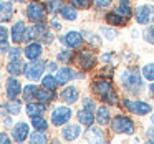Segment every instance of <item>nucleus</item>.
<instances>
[{
  "label": "nucleus",
  "mask_w": 154,
  "mask_h": 144,
  "mask_svg": "<svg viewBox=\"0 0 154 144\" xmlns=\"http://www.w3.org/2000/svg\"><path fill=\"white\" fill-rule=\"evenodd\" d=\"M119 84L126 93L133 94V96H139L144 91V76L137 66L124 68L119 73Z\"/></svg>",
  "instance_id": "obj_1"
},
{
  "label": "nucleus",
  "mask_w": 154,
  "mask_h": 144,
  "mask_svg": "<svg viewBox=\"0 0 154 144\" xmlns=\"http://www.w3.org/2000/svg\"><path fill=\"white\" fill-rule=\"evenodd\" d=\"M109 129L114 134H129L131 136L136 133V124L131 118L124 116V114H116L109 121Z\"/></svg>",
  "instance_id": "obj_2"
},
{
  "label": "nucleus",
  "mask_w": 154,
  "mask_h": 144,
  "mask_svg": "<svg viewBox=\"0 0 154 144\" xmlns=\"http://www.w3.org/2000/svg\"><path fill=\"white\" fill-rule=\"evenodd\" d=\"M124 109H128L129 113L136 114V116H146V114L152 113V104H149L147 101H141V100H129V98H124L123 101Z\"/></svg>",
  "instance_id": "obj_3"
},
{
  "label": "nucleus",
  "mask_w": 154,
  "mask_h": 144,
  "mask_svg": "<svg viewBox=\"0 0 154 144\" xmlns=\"http://www.w3.org/2000/svg\"><path fill=\"white\" fill-rule=\"evenodd\" d=\"M134 20L137 25H149L154 22V5L152 4H139L133 12Z\"/></svg>",
  "instance_id": "obj_4"
},
{
  "label": "nucleus",
  "mask_w": 154,
  "mask_h": 144,
  "mask_svg": "<svg viewBox=\"0 0 154 144\" xmlns=\"http://www.w3.org/2000/svg\"><path fill=\"white\" fill-rule=\"evenodd\" d=\"M25 15L32 23H38V22H43L47 17V7L43 4H40L38 0H33L27 5L25 8Z\"/></svg>",
  "instance_id": "obj_5"
},
{
  "label": "nucleus",
  "mask_w": 154,
  "mask_h": 144,
  "mask_svg": "<svg viewBox=\"0 0 154 144\" xmlns=\"http://www.w3.org/2000/svg\"><path fill=\"white\" fill-rule=\"evenodd\" d=\"M71 116H73V111H71L70 106H65V104H60V106H55L53 111H51V124L57 127L65 126L66 123H70Z\"/></svg>",
  "instance_id": "obj_6"
},
{
  "label": "nucleus",
  "mask_w": 154,
  "mask_h": 144,
  "mask_svg": "<svg viewBox=\"0 0 154 144\" xmlns=\"http://www.w3.org/2000/svg\"><path fill=\"white\" fill-rule=\"evenodd\" d=\"M45 66H47V63L42 61V60H33V61H30V63H27L25 65V70H23L25 78H27L28 81L42 80L43 71H45Z\"/></svg>",
  "instance_id": "obj_7"
},
{
  "label": "nucleus",
  "mask_w": 154,
  "mask_h": 144,
  "mask_svg": "<svg viewBox=\"0 0 154 144\" xmlns=\"http://www.w3.org/2000/svg\"><path fill=\"white\" fill-rule=\"evenodd\" d=\"M76 63H78V66H80L81 70L90 71V70H93V68L96 66L98 57L94 55V51H91V50H80L78 55H76Z\"/></svg>",
  "instance_id": "obj_8"
},
{
  "label": "nucleus",
  "mask_w": 154,
  "mask_h": 144,
  "mask_svg": "<svg viewBox=\"0 0 154 144\" xmlns=\"http://www.w3.org/2000/svg\"><path fill=\"white\" fill-rule=\"evenodd\" d=\"M58 40H60V43L65 45L66 48L76 50V48H80L81 45H83L85 38H83V33H80V32H75V30H70L68 33L61 35Z\"/></svg>",
  "instance_id": "obj_9"
},
{
  "label": "nucleus",
  "mask_w": 154,
  "mask_h": 144,
  "mask_svg": "<svg viewBox=\"0 0 154 144\" xmlns=\"http://www.w3.org/2000/svg\"><path fill=\"white\" fill-rule=\"evenodd\" d=\"M57 80H58V84H66L70 83L71 80H83V73L73 70L70 66H63V68H58L57 70Z\"/></svg>",
  "instance_id": "obj_10"
},
{
  "label": "nucleus",
  "mask_w": 154,
  "mask_h": 144,
  "mask_svg": "<svg viewBox=\"0 0 154 144\" xmlns=\"http://www.w3.org/2000/svg\"><path fill=\"white\" fill-rule=\"evenodd\" d=\"M91 91L103 100L106 94H109L111 91H114V86H113V83H111V80H106V78L101 76V78H98V80H94L93 83H91Z\"/></svg>",
  "instance_id": "obj_11"
},
{
  "label": "nucleus",
  "mask_w": 154,
  "mask_h": 144,
  "mask_svg": "<svg viewBox=\"0 0 154 144\" xmlns=\"http://www.w3.org/2000/svg\"><path fill=\"white\" fill-rule=\"evenodd\" d=\"M48 32L47 23L43 22H38V23H33L32 27H27V32H25V38L23 41L30 43V41H35V38H42L45 33Z\"/></svg>",
  "instance_id": "obj_12"
},
{
  "label": "nucleus",
  "mask_w": 154,
  "mask_h": 144,
  "mask_svg": "<svg viewBox=\"0 0 154 144\" xmlns=\"http://www.w3.org/2000/svg\"><path fill=\"white\" fill-rule=\"evenodd\" d=\"M22 90H23L22 83L10 75V78H7V81H5V94H7V98L8 100H17L22 94Z\"/></svg>",
  "instance_id": "obj_13"
},
{
  "label": "nucleus",
  "mask_w": 154,
  "mask_h": 144,
  "mask_svg": "<svg viewBox=\"0 0 154 144\" xmlns=\"http://www.w3.org/2000/svg\"><path fill=\"white\" fill-rule=\"evenodd\" d=\"M28 136H30V127L23 121L17 123L12 127V139L17 141V142H23L25 139H28Z\"/></svg>",
  "instance_id": "obj_14"
},
{
  "label": "nucleus",
  "mask_w": 154,
  "mask_h": 144,
  "mask_svg": "<svg viewBox=\"0 0 154 144\" xmlns=\"http://www.w3.org/2000/svg\"><path fill=\"white\" fill-rule=\"evenodd\" d=\"M81 136V126L80 123H66L61 129V137L65 141H75Z\"/></svg>",
  "instance_id": "obj_15"
},
{
  "label": "nucleus",
  "mask_w": 154,
  "mask_h": 144,
  "mask_svg": "<svg viewBox=\"0 0 154 144\" xmlns=\"http://www.w3.org/2000/svg\"><path fill=\"white\" fill-rule=\"evenodd\" d=\"M42 53H43V45L38 43V41H30V43H27V47H25V50H23L25 58L30 60V61L40 60Z\"/></svg>",
  "instance_id": "obj_16"
},
{
  "label": "nucleus",
  "mask_w": 154,
  "mask_h": 144,
  "mask_svg": "<svg viewBox=\"0 0 154 144\" xmlns=\"http://www.w3.org/2000/svg\"><path fill=\"white\" fill-rule=\"evenodd\" d=\"M86 139L90 141V142H104L106 141V136H104V131H103V126H94V124H91V126H88L86 129Z\"/></svg>",
  "instance_id": "obj_17"
},
{
  "label": "nucleus",
  "mask_w": 154,
  "mask_h": 144,
  "mask_svg": "<svg viewBox=\"0 0 154 144\" xmlns=\"http://www.w3.org/2000/svg\"><path fill=\"white\" fill-rule=\"evenodd\" d=\"M25 32H27V25H25V22H22V20L15 22V23L12 25V30H10L12 41H14L15 45L22 43L23 38H25Z\"/></svg>",
  "instance_id": "obj_18"
},
{
  "label": "nucleus",
  "mask_w": 154,
  "mask_h": 144,
  "mask_svg": "<svg viewBox=\"0 0 154 144\" xmlns=\"http://www.w3.org/2000/svg\"><path fill=\"white\" fill-rule=\"evenodd\" d=\"M60 98H61V101H65L66 104H75L78 101V98H80V90H78L76 86H73V84H68V86H65L63 90H61Z\"/></svg>",
  "instance_id": "obj_19"
},
{
  "label": "nucleus",
  "mask_w": 154,
  "mask_h": 144,
  "mask_svg": "<svg viewBox=\"0 0 154 144\" xmlns=\"http://www.w3.org/2000/svg\"><path fill=\"white\" fill-rule=\"evenodd\" d=\"M15 15V8L12 5L10 0H2L0 2V22L5 23V22H10Z\"/></svg>",
  "instance_id": "obj_20"
},
{
  "label": "nucleus",
  "mask_w": 154,
  "mask_h": 144,
  "mask_svg": "<svg viewBox=\"0 0 154 144\" xmlns=\"http://www.w3.org/2000/svg\"><path fill=\"white\" fill-rule=\"evenodd\" d=\"M104 20H106L108 25H111V27H124V25L128 23V18L123 17V15H119L118 12H108L106 15H104Z\"/></svg>",
  "instance_id": "obj_21"
},
{
  "label": "nucleus",
  "mask_w": 154,
  "mask_h": 144,
  "mask_svg": "<svg viewBox=\"0 0 154 144\" xmlns=\"http://www.w3.org/2000/svg\"><path fill=\"white\" fill-rule=\"evenodd\" d=\"M96 123L100 124V126H106V124H109V121H111V113H109V109H108V106H104V104H101V106H98L96 108Z\"/></svg>",
  "instance_id": "obj_22"
},
{
  "label": "nucleus",
  "mask_w": 154,
  "mask_h": 144,
  "mask_svg": "<svg viewBox=\"0 0 154 144\" xmlns=\"http://www.w3.org/2000/svg\"><path fill=\"white\" fill-rule=\"evenodd\" d=\"M76 119H78V123L80 124H83V126H91V124H94V121H96V116L93 114V111H90V109H80L76 113Z\"/></svg>",
  "instance_id": "obj_23"
},
{
  "label": "nucleus",
  "mask_w": 154,
  "mask_h": 144,
  "mask_svg": "<svg viewBox=\"0 0 154 144\" xmlns=\"http://www.w3.org/2000/svg\"><path fill=\"white\" fill-rule=\"evenodd\" d=\"M45 109H47V106H45L43 103H40V101H28L27 106H25V111H27L28 116H40V114H45Z\"/></svg>",
  "instance_id": "obj_24"
},
{
  "label": "nucleus",
  "mask_w": 154,
  "mask_h": 144,
  "mask_svg": "<svg viewBox=\"0 0 154 144\" xmlns=\"http://www.w3.org/2000/svg\"><path fill=\"white\" fill-rule=\"evenodd\" d=\"M35 100L40 101V103H43V104L51 103V101L55 100V90H50V88H45V86L43 88H38Z\"/></svg>",
  "instance_id": "obj_25"
},
{
  "label": "nucleus",
  "mask_w": 154,
  "mask_h": 144,
  "mask_svg": "<svg viewBox=\"0 0 154 144\" xmlns=\"http://www.w3.org/2000/svg\"><path fill=\"white\" fill-rule=\"evenodd\" d=\"M23 70H25V63L22 60H8V63H7L8 75H12V76H20L23 73Z\"/></svg>",
  "instance_id": "obj_26"
},
{
  "label": "nucleus",
  "mask_w": 154,
  "mask_h": 144,
  "mask_svg": "<svg viewBox=\"0 0 154 144\" xmlns=\"http://www.w3.org/2000/svg\"><path fill=\"white\" fill-rule=\"evenodd\" d=\"M114 12H118L119 15H123V17L129 18L133 17V7H131V0H119L118 2V5L114 7Z\"/></svg>",
  "instance_id": "obj_27"
},
{
  "label": "nucleus",
  "mask_w": 154,
  "mask_h": 144,
  "mask_svg": "<svg viewBox=\"0 0 154 144\" xmlns=\"http://www.w3.org/2000/svg\"><path fill=\"white\" fill-rule=\"evenodd\" d=\"M58 14H60V17L63 18V20H68V22H73V20L78 18V12H76V8H75L71 4L70 5H63Z\"/></svg>",
  "instance_id": "obj_28"
},
{
  "label": "nucleus",
  "mask_w": 154,
  "mask_h": 144,
  "mask_svg": "<svg viewBox=\"0 0 154 144\" xmlns=\"http://www.w3.org/2000/svg\"><path fill=\"white\" fill-rule=\"evenodd\" d=\"M57 60L63 65H70L75 60V51H71V48H63L57 53Z\"/></svg>",
  "instance_id": "obj_29"
},
{
  "label": "nucleus",
  "mask_w": 154,
  "mask_h": 144,
  "mask_svg": "<svg viewBox=\"0 0 154 144\" xmlns=\"http://www.w3.org/2000/svg\"><path fill=\"white\" fill-rule=\"evenodd\" d=\"M37 91H38V86L37 84H33V81H32L30 84H27V86H23V90H22V98H23L25 101H33L35 96H37Z\"/></svg>",
  "instance_id": "obj_30"
},
{
  "label": "nucleus",
  "mask_w": 154,
  "mask_h": 144,
  "mask_svg": "<svg viewBox=\"0 0 154 144\" xmlns=\"http://www.w3.org/2000/svg\"><path fill=\"white\" fill-rule=\"evenodd\" d=\"M83 38H85V41H88V45H91L93 48H100L101 43H103L100 35L91 33V32H86V30L83 32Z\"/></svg>",
  "instance_id": "obj_31"
},
{
  "label": "nucleus",
  "mask_w": 154,
  "mask_h": 144,
  "mask_svg": "<svg viewBox=\"0 0 154 144\" xmlns=\"http://www.w3.org/2000/svg\"><path fill=\"white\" fill-rule=\"evenodd\" d=\"M32 126H33L35 131H47L48 129V121L43 118V114L40 116H32Z\"/></svg>",
  "instance_id": "obj_32"
},
{
  "label": "nucleus",
  "mask_w": 154,
  "mask_h": 144,
  "mask_svg": "<svg viewBox=\"0 0 154 144\" xmlns=\"http://www.w3.org/2000/svg\"><path fill=\"white\" fill-rule=\"evenodd\" d=\"M5 111L8 114H20L22 113V101L18 100H8L5 103Z\"/></svg>",
  "instance_id": "obj_33"
},
{
  "label": "nucleus",
  "mask_w": 154,
  "mask_h": 144,
  "mask_svg": "<svg viewBox=\"0 0 154 144\" xmlns=\"http://www.w3.org/2000/svg\"><path fill=\"white\" fill-rule=\"evenodd\" d=\"M28 139H30L32 144H45L48 141V136L45 131H33V133L28 136Z\"/></svg>",
  "instance_id": "obj_34"
},
{
  "label": "nucleus",
  "mask_w": 154,
  "mask_h": 144,
  "mask_svg": "<svg viewBox=\"0 0 154 144\" xmlns=\"http://www.w3.org/2000/svg\"><path fill=\"white\" fill-rule=\"evenodd\" d=\"M42 86L45 88H50V90H57L58 88V80L57 76H53V75H45V76H42Z\"/></svg>",
  "instance_id": "obj_35"
},
{
  "label": "nucleus",
  "mask_w": 154,
  "mask_h": 144,
  "mask_svg": "<svg viewBox=\"0 0 154 144\" xmlns=\"http://www.w3.org/2000/svg\"><path fill=\"white\" fill-rule=\"evenodd\" d=\"M141 73H143L144 80L146 81H154V61H151V63H146L143 68H141Z\"/></svg>",
  "instance_id": "obj_36"
},
{
  "label": "nucleus",
  "mask_w": 154,
  "mask_h": 144,
  "mask_svg": "<svg viewBox=\"0 0 154 144\" xmlns=\"http://www.w3.org/2000/svg\"><path fill=\"white\" fill-rule=\"evenodd\" d=\"M100 33L109 41H113L118 38V32L114 30V27H111V25H108V27H100Z\"/></svg>",
  "instance_id": "obj_37"
},
{
  "label": "nucleus",
  "mask_w": 154,
  "mask_h": 144,
  "mask_svg": "<svg viewBox=\"0 0 154 144\" xmlns=\"http://www.w3.org/2000/svg\"><path fill=\"white\" fill-rule=\"evenodd\" d=\"M61 7H63V0H48L47 2V10H48V14H51V15L58 14Z\"/></svg>",
  "instance_id": "obj_38"
},
{
  "label": "nucleus",
  "mask_w": 154,
  "mask_h": 144,
  "mask_svg": "<svg viewBox=\"0 0 154 144\" xmlns=\"http://www.w3.org/2000/svg\"><path fill=\"white\" fill-rule=\"evenodd\" d=\"M101 61H103L104 65H108V66H116L118 65V58L116 55H114V51H106V53L101 55Z\"/></svg>",
  "instance_id": "obj_39"
},
{
  "label": "nucleus",
  "mask_w": 154,
  "mask_h": 144,
  "mask_svg": "<svg viewBox=\"0 0 154 144\" xmlns=\"http://www.w3.org/2000/svg\"><path fill=\"white\" fill-rule=\"evenodd\" d=\"M143 38L147 41V43L154 45V22H152V23H149L146 28H144V32H143Z\"/></svg>",
  "instance_id": "obj_40"
},
{
  "label": "nucleus",
  "mask_w": 154,
  "mask_h": 144,
  "mask_svg": "<svg viewBox=\"0 0 154 144\" xmlns=\"http://www.w3.org/2000/svg\"><path fill=\"white\" fill-rule=\"evenodd\" d=\"M70 4L73 5L75 8H80V10H88L93 4V0H70Z\"/></svg>",
  "instance_id": "obj_41"
},
{
  "label": "nucleus",
  "mask_w": 154,
  "mask_h": 144,
  "mask_svg": "<svg viewBox=\"0 0 154 144\" xmlns=\"http://www.w3.org/2000/svg\"><path fill=\"white\" fill-rule=\"evenodd\" d=\"M8 60H20L22 58V50L18 47H14V48H8Z\"/></svg>",
  "instance_id": "obj_42"
},
{
  "label": "nucleus",
  "mask_w": 154,
  "mask_h": 144,
  "mask_svg": "<svg viewBox=\"0 0 154 144\" xmlns=\"http://www.w3.org/2000/svg\"><path fill=\"white\" fill-rule=\"evenodd\" d=\"M5 43H8V30L7 27L0 25V45H5Z\"/></svg>",
  "instance_id": "obj_43"
},
{
  "label": "nucleus",
  "mask_w": 154,
  "mask_h": 144,
  "mask_svg": "<svg viewBox=\"0 0 154 144\" xmlns=\"http://www.w3.org/2000/svg\"><path fill=\"white\" fill-rule=\"evenodd\" d=\"M81 103H83V108H85V109H90V111H94V109L98 108L91 98H83V101H81Z\"/></svg>",
  "instance_id": "obj_44"
},
{
  "label": "nucleus",
  "mask_w": 154,
  "mask_h": 144,
  "mask_svg": "<svg viewBox=\"0 0 154 144\" xmlns=\"http://www.w3.org/2000/svg\"><path fill=\"white\" fill-rule=\"evenodd\" d=\"M53 40H55V35L51 33V32H47V33L42 37V41H43L45 45H51V43H53Z\"/></svg>",
  "instance_id": "obj_45"
},
{
  "label": "nucleus",
  "mask_w": 154,
  "mask_h": 144,
  "mask_svg": "<svg viewBox=\"0 0 154 144\" xmlns=\"http://www.w3.org/2000/svg\"><path fill=\"white\" fill-rule=\"evenodd\" d=\"M93 2L96 4V7L106 8V7H109V5H111V2H113V0H93Z\"/></svg>",
  "instance_id": "obj_46"
},
{
  "label": "nucleus",
  "mask_w": 154,
  "mask_h": 144,
  "mask_svg": "<svg viewBox=\"0 0 154 144\" xmlns=\"http://www.w3.org/2000/svg\"><path fill=\"white\" fill-rule=\"evenodd\" d=\"M146 137H147V141H149V142H154V124L146 129Z\"/></svg>",
  "instance_id": "obj_47"
},
{
  "label": "nucleus",
  "mask_w": 154,
  "mask_h": 144,
  "mask_svg": "<svg viewBox=\"0 0 154 144\" xmlns=\"http://www.w3.org/2000/svg\"><path fill=\"white\" fill-rule=\"evenodd\" d=\"M12 137L7 133H0V144H10Z\"/></svg>",
  "instance_id": "obj_48"
},
{
  "label": "nucleus",
  "mask_w": 154,
  "mask_h": 144,
  "mask_svg": "<svg viewBox=\"0 0 154 144\" xmlns=\"http://www.w3.org/2000/svg\"><path fill=\"white\" fill-rule=\"evenodd\" d=\"M61 27H63V25H61V22L58 20V18H51V28H53V30H61Z\"/></svg>",
  "instance_id": "obj_49"
},
{
  "label": "nucleus",
  "mask_w": 154,
  "mask_h": 144,
  "mask_svg": "<svg viewBox=\"0 0 154 144\" xmlns=\"http://www.w3.org/2000/svg\"><path fill=\"white\" fill-rule=\"evenodd\" d=\"M47 66H48V70H50V71H57V70H58V66H57V63H55V61L47 63Z\"/></svg>",
  "instance_id": "obj_50"
},
{
  "label": "nucleus",
  "mask_w": 154,
  "mask_h": 144,
  "mask_svg": "<svg viewBox=\"0 0 154 144\" xmlns=\"http://www.w3.org/2000/svg\"><path fill=\"white\" fill-rule=\"evenodd\" d=\"M149 94H151V98H152V101H154V81H151V84H149Z\"/></svg>",
  "instance_id": "obj_51"
},
{
  "label": "nucleus",
  "mask_w": 154,
  "mask_h": 144,
  "mask_svg": "<svg viewBox=\"0 0 154 144\" xmlns=\"http://www.w3.org/2000/svg\"><path fill=\"white\" fill-rule=\"evenodd\" d=\"M4 124H5V126H12V119H10V118H7V119H4Z\"/></svg>",
  "instance_id": "obj_52"
},
{
  "label": "nucleus",
  "mask_w": 154,
  "mask_h": 144,
  "mask_svg": "<svg viewBox=\"0 0 154 144\" xmlns=\"http://www.w3.org/2000/svg\"><path fill=\"white\" fill-rule=\"evenodd\" d=\"M149 119H151V124H154V113H151V118H149Z\"/></svg>",
  "instance_id": "obj_53"
},
{
  "label": "nucleus",
  "mask_w": 154,
  "mask_h": 144,
  "mask_svg": "<svg viewBox=\"0 0 154 144\" xmlns=\"http://www.w3.org/2000/svg\"><path fill=\"white\" fill-rule=\"evenodd\" d=\"M12 2H25V0H12Z\"/></svg>",
  "instance_id": "obj_54"
},
{
  "label": "nucleus",
  "mask_w": 154,
  "mask_h": 144,
  "mask_svg": "<svg viewBox=\"0 0 154 144\" xmlns=\"http://www.w3.org/2000/svg\"><path fill=\"white\" fill-rule=\"evenodd\" d=\"M0 108H2V104H0Z\"/></svg>",
  "instance_id": "obj_55"
}]
</instances>
